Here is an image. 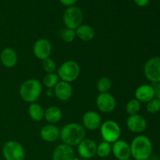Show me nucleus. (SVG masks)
Masks as SVG:
<instances>
[{
	"mask_svg": "<svg viewBox=\"0 0 160 160\" xmlns=\"http://www.w3.org/2000/svg\"><path fill=\"white\" fill-rule=\"evenodd\" d=\"M85 129L82 124L70 123L64 125L60 130L61 141L69 146H78L85 138Z\"/></svg>",
	"mask_w": 160,
	"mask_h": 160,
	"instance_id": "nucleus-1",
	"label": "nucleus"
},
{
	"mask_svg": "<svg viewBox=\"0 0 160 160\" xmlns=\"http://www.w3.org/2000/svg\"><path fill=\"white\" fill-rule=\"evenodd\" d=\"M131 157L134 160L148 159L152 153V143L149 138L138 134L130 144Z\"/></svg>",
	"mask_w": 160,
	"mask_h": 160,
	"instance_id": "nucleus-2",
	"label": "nucleus"
},
{
	"mask_svg": "<svg viewBox=\"0 0 160 160\" xmlns=\"http://www.w3.org/2000/svg\"><path fill=\"white\" fill-rule=\"evenodd\" d=\"M42 83L34 78L23 81L19 90L20 98L28 103L36 102L42 95Z\"/></svg>",
	"mask_w": 160,
	"mask_h": 160,
	"instance_id": "nucleus-3",
	"label": "nucleus"
},
{
	"mask_svg": "<svg viewBox=\"0 0 160 160\" xmlns=\"http://www.w3.org/2000/svg\"><path fill=\"white\" fill-rule=\"evenodd\" d=\"M81 73L80 66L76 61L68 60L64 62L58 69V76L61 81L71 83L76 81Z\"/></svg>",
	"mask_w": 160,
	"mask_h": 160,
	"instance_id": "nucleus-4",
	"label": "nucleus"
},
{
	"mask_svg": "<svg viewBox=\"0 0 160 160\" xmlns=\"http://www.w3.org/2000/svg\"><path fill=\"white\" fill-rule=\"evenodd\" d=\"M100 133L104 142L113 144L120 140L121 136V128L117 122L113 120H106L102 123L100 127Z\"/></svg>",
	"mask_w": 160,
	"mask_h": 160,
	"instance_id": "nucleus-5",
	"label": "nucleus"
},
{
	"mask_svg": "<svg viewBox=\"0 0 160 160\" xmlns=\"http://www.w3.org/2000/svg\"><path fill=\"white\" fill-rule=\"evenodd\" d=\"M63 23L66 28L70 29L76 30L79 26H81L84 20V14L82 10L78 6H70L64 11Z\"/></svg>",
	"mask_w": 160,
	"mask_h": 160,
	"instance_id": "nucleus-6",
	"label": "nucleus"
},
{
	"mask_svg": "<svg viewBox=\"0 0 160 160\" xmlns=\"http://www.w3.org/2000/svg\"><path fill=\"white\" fill-rule=\"evenodd\" d=\"M2 156L6 160H24L25 150L17 141H8L3 145Z\"/></svg>",
	"mask_w": 160,
	"mask_h": 160,
	"instance_id": "nucleus-7",
	"label": "nucleus"
},
{
	"mask_svg": "<svg viewBox=\"0 0 160 160\" xmlns=\"http://www.w3.org/2000/svg\"><path fill=\"white\" fill-rule=\"evenodd\" d=\"M145 77L151 82L160 83V56L150 58L144 66Z\"/></svg>",
	"mask_w": 160,
	"mask_h": 160,
	"instance_id": "nucleus-8",
	"label": "nucleus"
},
{
	"mask_svg": "<svg viewBox=\"0 0 160 160\" xmlns=\"http://www.w3.org/2000/svg\"><path fill=\"white\" fill-rule=\"evenodd\" d=\"M52 50L51 42L46 38H39L34 42L33 46V54L37 59L44 60L49 58Z\"/></svg>",
	"mask_w": 160,
	"mask_h": 160,
	"instance_id": "nucleus-9",
	"label": "nucleus"
},
{
	"mask_svg": "<svg viewBox=\"0 0 160 160\" xmlns=\"http://www.w3.org/2000/svg\"><path fill=\"white\" fill-rule=\"evenodd\" d=\"M117 102L112 95L109 92L100 93L96 98V106L99 111L105 113L112 112L115 109Z\"/></svg>",
	"mask_w": 160,
	"mask_h": 160,
	"instance_id": "nucleus-10",
	"label": "nucleus"
},
{
	"mask_svg": "<svg viewBox=\"0 0 160 160\" xmlns=\"http://www.w3.org/2000/svg\"><path fill=\"white\" fill-rule=\"evenodd\" d=\"M127 127L131 132L137 134H142L145 132L148 127V123L143 116L140 114L129 116L127 119Z\"/></svg>",
	"mask_w": 160,
	"mask_h": 160,
	"instance_id": "nucleus-11",
	"label": "nucleus"
},
{
	"mask_svg": "<svg viewBox=\"0 0 160 160\" xmlns=\"http://www.w3.org/2000/svg\"><path fill=\"white\" fill-rule=\"evenodd\" d=\"M112 153L118 160H127L131 159V147L126 141L118 140L112 145Z\"/></svg>",
	"mask_w": 160,
	"mask_h": 160,
	"instance_id": "nucleus-12",
	"label": "nucleus"
},
{
	"mask_svg": "<svg viewBox=\"0 0 160 160\" xmlns=\"http://www.w3.org/2000/svg\"><path fill=\"white\" fill-rule=\"evenodd\" d=\"M97 144L92 139L84 138L78 145V152L81 158L90 159L96 156Z\"/></svg>",
	"mask_w": 160,
	"mask_h": 160,
	"instance_id": "nucleus-13",
	"label": "nucleus"
},
{
	"mask_svg": "<svg viewBox=\"0 0 160 160\" xmlns=\"http://www.w3.org/2000/svg\"><path fill=\"white\" fill-rule=\"evenodd\" d=\"M102 124V119L99 114L95 111L89 110L83 115L82 126L84 129L89 131H96L100 128Z\"/></svg>",
	"mask_w": 160,
	"mask_h": 160,
	"instance_id": "nucleus-14",
	"label": "nucleus"
},
{
	"mask_svg": "<svg viewBox=\"0 0 160 160\" xmlns=\"http://www.w3.org/2000/svg\"><path fill=\"white\" fill-rule=\"evenodd\" d=\"M135 98L141 103H147L155 97V88L152 85L148 84H144L138 86L136 88Z\"/></svg>",
	"mask_w": 160,
	"mask_h": 160,
	"instance_id": "nucleus-15",
	"label": "nucleus"
},
{
	"mask_svg": "<svg viewBox=\"0 0 160 160\" xmlns=\"http://www.w3.org/2000/svg\"><path fill=\"white\" fill-rule=\"evenodd\" d=\"M75 156L73 147L65 144L57 145L53 150L52 159V160H72Z\"/></svg>",
	"mask_w": 160,
	"mask_h": 160,
	"instance_id": "nucleus-16",
	"label": "nucleus"
},
{
	"mask_svg": "<svg viewBox=\"0 0 160 160\" xmlns=\"http://www.w3.org/2000/svg\"><path fill=\"white\" fill-rule=\"evenodd\" d=\"M60 136V129L55 124H47L40 131V137L46 142H54Z\"/></svg>",
	"mask_w": 160,
	"mask_h": 160,
	"instance_id": "nucleus-17",
	"label": "nucleus"
},
{
	"mask_svg": "<svg viewBox=\"0 0 160 160\" xmlns=\"http://www.w3.org/2000/svg\"><path fill=\"white\" fill-rule=\"evenodd\" d=\"M54 95L60 101H67L73 94V88L70 83L59 81L54 88Z\"/></svg>",
	"mask_w": 160,
	"mask_h": 160,
	"instance_id": "nucleus-18",
	"label": "nucleus"
},
{
	"mask_svg": "<svg viewBox=\"0 0 160 160\" xmlns=\"http://www.w3.org/2000/svg\"><path fill=\"white\" fill-rule=\"evenodd\" d=\"M0 60L2 64L6 68H12L17 63L18 56L13 48L10 47L5 48L0 54Z\"/></svg>",
	"mask_w": 160,
	"mask_h": 160,
	"instance_id": "nucleus-19",
	"label": "nucleus"
},
{
	"mask_svg": "<svg viewBox=\"0 0 160 160\" xmlns=\"http://www.w3.org/2000/svg\"><path fill=\"white\" fill-rule=\"evenodd\" d=\"M62 117V110L59 107L55 106H49L45 110L44 119L49 124H56L59 123Z\"/></svg>",
	"mask_w": 160,
	"mask_h": 160,
	"instance_id": "nucleus-20",
	"label": "nucleus"
},
{
	"mask_svg": "<svg viewBox=\"0 0 160 160\" xmlns=\"http://www.w3.org/2000/svg\"><path fill=\"white\" fill-rule=\"evenodd\" d=\"M75 31H76L77 37L84 42H89L95 37V31L92 27L88 24L82 23L81 26H79L75 30Z\"/></svg>",
	"mask_w": 160,
	"mask_h": 160,
	"instance_id": "nucleus-21",
	"label": "nucleus"
},
{
	"mask_svg": "<svg viewBox=\"0 0 160 160\" xmlns=\"http://www.w3.org/2000/svg\"><path fill=\"white\" fill-rule=\"evenodd\" d=\"M28 113H29L31 120L36 122H39L42 121L44 119L45 109L38 103L33 102L31 103V105H30L29 109H28Z\"/></svg>",
	"mask_w": 160,
	"mask_h": 160,
	"instance_id": "nucleus-22",
	"label": "nucleus"
},
{
	"mask_svg": "<svg viewBox=\"0 0 160 160\" xmlns=\"http://www.w3.org/2000/svg\"><path fill=\"white\" fill-rule=\"evenodd\" d=\"M111 153H112V145L110 143L102 141L98 145H97L96 156H98V157L105 159L110 156Z\"/></svg>",
	"mask_w": 160,
	"mask_h": 160,
	"instance_id": "nucleus-23",
	"label": "nucleus"
},
{
	"mask_svg": "<svg viewBox=\"0 0 160 160\" xmlns=\"http://www.w3.org/2000/svg\"><path fill=\"white\" fill-rule=\"evenodd\" d=\"M126 112L129 116L138 114L141 110V102L136 98L130 99L126 104Z\"/></svg>",
	"mask_w": 160,
	"mask_h": 160,
	"instance_id": "nucleus-24",
	"label": "nucleus"
},
{
	"mask_svg": "<svg viewBox=\"0 0 160 160\" xmlns=\"http://www.w3.org/2000/svg\"><path fill=\"white\" fill-rule=\"evenodd\" d=\"M59 81V78L57 73H47L43 78V84L48 89H52L56 87Z\"/></svg>",
	"mask_w": 160,
	"mask_h": 160,
	"instance_id": "nucleus-25",
	"label": "nucleus"
},
{
	"mask_svg": "<svg viewBox=\"0 0 160 160\" xmlns=\"http://www.w3.org/2000/svg\"><path fill=\"white\" fill-rule=\"evenodd\" d=\"M112 86L111 80L107 77H102L97 81V90L99 93H106L109 92Z\"/></svg>",
	"mask_w": 160,
	"mask_h": 160,
	"instance_id": "nucleus-26",
	"label": "nucleus"
},
{
	"mask_svg": "<svg viewBox=\"0 0 160 160\" xmlns=\"http://www.w3.org/2000/svg\"><path fill=\"white\" fill-rule=\"evenodd\" d=\"M146 110L150 114H156L160 112V100L154 98L146 103Z\"/></svg>",
	"mask_w": 160,
	"mask_h": 160,
	"instance_id": "nucleus-27",
	"label": "nucleus"
},
{
	"mask_svg": "<svg viewBox=\"0 0 160 160\" xmlns=\"http://www.w3.org/2000/svg\"><path fill=\"white\" fill-rule=\"evenodd\" d=\"M76 37L77 35L75 30L70 29V28H66L65 29L62 30V33H61V38L66 43H71L75 40Z\"/></svg>",
	"mask_w": 160,
	"mask_h": 160,
	"instance_id": "nucleus-28",
	"label": "nucleus"
},
{
	"mask_svg": "<svg viewBox=\"0 0 160 160\" xmlns=\"http://www.w3.org/2000/svg\"><path fill=\"white\" fill-rule=\"evenodd\" d=\"M42 68L47 73H55L56 70V62L50 57L47 58V59L42 60Z\"/></svg>",
	"mask_w": 160,
	"mask_h": 160,
	"instance_id": "nucleus-29",
	"label": "nucleus"
},
{
	"mask_svg": "<svg viewBox=\"0 0 160 160\" xmlns=\"http://www.w3.org/2000/svg\"><path fill=\"white\" fill-rule=\"evenodd\" d=\"M59 1L63 6H67V7H70V6H74L78 0H59Z\"/></svg>",
	"mask_w": 160,
	"mask_h": 160,
	"instance_id": "nucleus-30",
	"label": "nucleus"
},
{
	"mask_svg": "<svg viewBox=\"0 0 160 160\" xmlns=\"http://www.w3.org/2000/svg\"><path fill=\"white\" fill-rule=\"evenodd\" d=\"M134 2L138 7H145L149 2V0H134Z\"/></svg>",
	"mask_w": 160,
	"mask_h": 160,
	"instance_id": "nucleus-31",
	"label": "nucleus"
},
{
	"mask_svg": "<svg viewBox=\"0 0 160 160\" xmlns=\"http://www.w3.org/2000/svg\"><path fill=\"white\" fill-rule=\"evenodd\" d=\"M154 88H155V97L160 100V83L156 84V85L155 86Z\"/></svg>",
	"mask_w": 160,
	"mask_h": 160,
	"instance_id": "nucleus-32",
	"label": "nucleus"
},
{
	"mask_svg": "<svg viewBox=\"0 0 160 160\" xmlns=\"http://www.w3.org/2000/svg\"><path fill=\"white\" fill-rule=\"evenodd\" d=\"M72 160H81V159H80V158H78V157H76V156H74V157H73V159H72Z\"/></svg>",
	"mask_w": 160,
	"mask_h": 160,
	"instance_id": "nucleus-33",
	"label": "nucleus"
},
{
	"mask_svg": "<svg viewBox=\"0 0 160 160\" xmlns=\"http://www.w3.org/2000/svg\"><path fill=\"white\" fill-rule=\"evenodd\" d=\"M127 160H132V159H127Z\"/></svg>",
	"mask_w": 160,
	"mask_h": 160,
	"instance_id": "nucleus-34",
	"label": "nucleus"
},
{
	"mask_svg": "<svg viewBox=\"0 0 160 160\" xmlns=\"http://www.w3.org/2000/svg\"><path fill=\"white\" fill-rule=\"evenodd\" d=\"M145 160H150V159H145Z\"/></svg>",
	"mask_w": 160,
	"mask_h": 160,
	"instance_id": "nucleus-35",
	"label": "nucleus"
},
{
	"mask_svg": "<svg viewBox=\"0 0 160 160\" xmlns=\"http://www.w3.org/2000/svg\"><path fill=\"white\" fill-rule=\"evenodd\" d=\"M159 160H160V156H159Z\"/></svg>",
	"mask_w": 160,
	"mask_h": 160,
	"instance_id": "nucleus-36",
	"label": "nucleus"
},
{
	"mask_svg": "<svg viewBox=\"0 0 160 160\" xmlns=\"http://www.w3.org/2000/svg\"><path fill=\"white\" fill-rule=\"evenodd\" d=\"M159 140H160V136H159Z\"/></svg>",
	"mask_w": 160,
	"mask_h": 160,
	"instance_id": "nucleus-37",
	"label": "nucleus"
}]
</instances>
